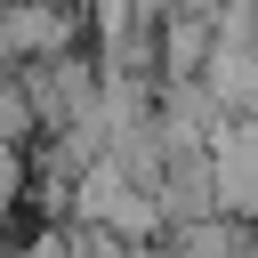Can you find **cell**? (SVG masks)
Segmentation results:
<instances>
[{
  "label": "cell",
  "instance_id": "cell-1",
  "mask_svg": "<svg viewBox=\"0 0 258 258\" xmlns=\"http://www.w3.org/2000/svg\"><path fill=\"white\" fill-rule=\"evenodd\" d=\"M73 226H113L121 242H161V234H169V226H161V202H153L113 153L73 177Z\"/></svg>",
  "mask_w": 258,
  "mask_h": 258
},
{
  "label": "cell",
  "instance_id": "cell-2",
  "mask_svg": "<svg viewBox=\"0 0 258 258\" xmlns=\"http://www.w3.org/2000/svg\"><path fill=\"white\" fill-rule=\"evenodd\" d=\"M16 73H24V89H32L40 137H48V129H64V121H81V113H97V89H105L97 56L64 48V56H40V64H16Z\"/></svg>",
  "mask_w": 258,
  "mask_h": 258
},
{
  "label": "cell",
  "instance_id": "cell-3",
  "mask_svg": "<svg viewBox=\"0 0 258 258\" xmlns=\"http://www.w3.org/2000/svg\"><path fill=\"white\" fill-rule=\"evenodd\" d=\"M81 40V16L64 0H0V64H40Z\"/></svg>",
  "mask_w": 258,
  "mask_h": 258
},
{
  "label": "cell",
  "instance_id": "cell-4",
  "mask_svg": "<svg viewBox=\"0 0 258 258\" xmlns=\"http://www.w3.org/2000/svg\"><path fill=\"white\" fill-rule=\"evenodd\" d=\"M210 177H218V210L258 226V113H234L210 137Z\"/></svg>",
  "mask_w": 258,
  "mask_h": 258
},
{
  "label": "cell",
  "instance_id": "cell-5",
  "mask_svg": "<svg viewBox=\"0 0 258 258\" xmlns=\"http://www.w3.org/2000/svg\"><path fill=\"white\" fill-rule=\"evenodd\" d=\"M226 121H234V113H226L202 81H161V97H153V129H161L169 153H210V137H218Z\"/></svg>",
  "mask_w": 258,
  "mask_h": 258
},
{
  "label": "cell",
  "instance_id": "cell-6",
  "mask_svg": "<svg viewBox=\"0 0 258 258\" xmlns=\"http://www.w3.org/2000/svg\"><path fill=\"white\" fill-rule=\"evenodd\" d=\"M153 202H161V226H169V234H177V226H194V218H218V177H210V153H177V161L161 169Z\"/></svg>",
  "mask_w": 258,
  "mask_h": 258
},
{
  "label": "cell",
  "instance_id": "cell-7",
  "mask_svg": "<svg viewBox=\"0 0 258 258\" xmlns=\"http://www.w3.org/2000/svg\"><path fill=\"white\" fill-rule=\"evenodd\" d=\"M210 48H218L210 16H161V81H202Z\"/></svg>",
  "mask_w": 258,
  "mask_h": 258
},
{
  "label": "cell",
  "instance_id": "cell-8",
  "mask_svg": "<svg viewBox=\"0 0 258 258\" xmlns=\"http://www.w3.org/2000/svg\"><path fill=\"white\" fill-rule=\"evenodd\" d=\"M250 234H258L250 218H226L218 210V218H194V226H177L161 242H169V258H250Z\"/></svg>",
  "mask_w": 258,
  "mask_h": 258
},
{
  "label": "cell",
  "instance_id": "cell-9",
  "mask_svg": "<svg viewBox=\"0 0 258 258\" xmlns=\"http://www.w3.org/2000/svg\"><path fill=\"white\" fill-rule=\"evenodd\" d=\"M202 89H210L226 113H258V48H210Z\"/></svg>",
  "mask_w": 258,
  "mask_h": 258
},
{
  "label": "cell",
  "instance_id": "cell-10",
  "mask_svg": "<svg viewBox=\"0 0 258 258\" xmlns=\"http://www.w3.org/2000/svg\"><path fill=\"white\" fill-rule=\"evenodd\" d=\"M0 137H16V145L40 137V113H32V89H24L16 64H0Z\"/></svg>",
  "mask_w": 258,
  "mask_h": 258
},
{
  "label": "cell",
  "instance_id": "cell-11",
  "mask_svg": "<svg viewBox=\"0 0 258 258\" xmlns=\"http://www.w3.org/2000/svg\"><path fill=\"white\" fill-rule=\"evenodd\" d=\"M24 194H32V145L0 137V210H16Z\"/></svg>",
  "mask_w": 258,
  "mask_h": 258
},
{
  "label": "cell",
  "instance_id": "cell-12",
  "mask_svg": "<svg viewBox=\"0 0 258 258\" xmlns=\"http://www.w3.org/2000/svg\"><path fill=\"white\" fill-rule=\"evenodd\" d=\"M121 258H169V242H129Z\"/></svg>",
  "mask_w": 258,
  "mask_h": 258
}]
</instances>
